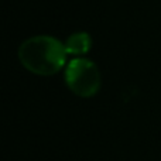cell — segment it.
Returning <instances> with one entry per match:
<instances>
[{
	"label": "cell",
	"instance_id": "cell-1",
	"mask_svg": "<svg viewBox=\"0 0 161 161\" xmlns=\"http://www.w3.org/2000/svg\"><path fill=\"white\" fill-rule=\"evenodd\" d=\"M21 64L37 75H54L65 64L67 48L54 37L37 36L23 42L19 50Z\"/></svg>",
	"mask_w": 161,
	"mask_h": 161
},
{
	"label": "cell",
	"instance_id": "cell-2",
	"mask_svg": "<svg viewBox=\"0 0 161 161\" xmlns=\"http://www.w3.org/2000/svg\"><path fill=\"white\" fill-rule=\"evenodd\" d=\"M65 82L75 95L80 97H92L100 88V74L92 61L76 58L68 64Z\"/></svg>",
	"mask_w": 161,
	"mask_h": 161
},
{
	"label": "cell",
	"instance_id": "cell-3",
	"mask_svg": "<svg viewBox=\"0 0 161 161\" xmlns=\"http://www.w3.org/2000/svg\"><path fill=\"white\" fill-rule=\"evenodd\" d=\"M92 40L86 33H75L67 40V53L69 54H85L91 48Z\"/></svg>",
	"mask_w": 161,
	"mask_h": 161
}]
</instances>
